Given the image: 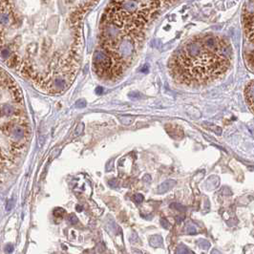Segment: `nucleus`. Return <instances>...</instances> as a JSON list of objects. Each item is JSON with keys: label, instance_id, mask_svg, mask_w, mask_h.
<instances>
[{"label": "nucleus", "instance_id": "obj_1", "mask_svg": "<svg viewBox=\"0 0 254 254\" xmlns=\"http://www.w3.org/2000/svg\"><path fill=\"white\" fill-rule=\"evenodd\" d=\"M231 49L223 39L207 35L194 38L174 53L169 62L172 77L179 83L200 85L215 80L229 67Z\"/></svg>", "mask_w": 254, "mask_h": 254}, {"label": "nucleus", "instance_id": "obj_2", "mask_svg": "<svg viewBox=\"0 0 254 254\" xmlns=\"http://www.w3.org/2000/svg\"><path fill=\"white\" fill-rule=\"evenodd\" d=\"M176 185V181H174V180H166L164 181L162 184H161L160 185H159L158 187V193L159 194H163L165 192H167L169 191V190L173 187V186H175Z\"/></svg>", "mask_w": 254, "mask_h": 254}, {"label": "nucleus", "instance_id": "obj_3", "mask_svg": "<svg viewBox=\"0 0 254 254\" xmlns=\"http://www.w3.org/2000/svg\"><path fill=\"white\" fill-rule=\"evenodd\" d=\"M1 113H2V118H11L14 115L15 109L14 106L11 103H2L1 106Z\"/></svg>", "mask_w": 254, "mask_h": 254}, {"label": "nucleus", "instance_id": "obj_4", "mask_svg": "<svg viewBox=\"0 0 254 254\" xmlns=\"http://www.w3.org/2000/svg\"><path fill=\"white\" fill-rule=\"evenodd\" d=\"M149 243L150 245H152L153 248H162V243H163V240H162V237L161 235H153L150 237V240H149Z\"/></svg>", "mask_w": 254, "mask_h": 254}, {"label": "nucleus", "instance_id": "obj_5", "mask_svg": "<svg viewBox=\"0 0 254 254\" xmlns=\"http://www.w3.org/2000/svg\"><path fill=\"white\" fill-rule=\"evenodd\" d=\"M135 118L133 117H121L120 118V121L122 124L124 125H130L133 123Z\"/></svg>", "mask_w": 254, "mask_h": 254}, {"label": "nucleus", "instance_id": "obj_6", "mask_svg": "<svg viewBox=\"0 0 254 254\" xmlns=\"http://www.w3.org/2000/svg\"><path fill=\"white\" fill-rule=\"evenodd\" d=\"M53 214H54V217H57V218H62L63 215L65 214V210L63 209V208H55L54 211H53Z\"/></svg>", "mask_w": 254, "mask_h": 254}, {"label": "nucleus", "instance_id": "obj_7", "mask_svg": "<svg viewBox=\"0 0 254 254\" xmlns=\"http://www.w3.org/2000/svg\"><path fill=\"white\" fill-rule=\"evenodd\" d=\"M176 253H192L191 250H189L185 245H180L179 247L176 249Z\"/></svg>", "mask_w": 254, "mask_h": 254}, {"label": "nucleus", "instance_id": "obj_8", "mask_svg": "<svg viewBox=\"0 0 254 254\" xmlns=\"http://www.w3.org/2000/svg\"><path fill=\"white\" fill-rule=\"evenodd\" d=\"M1 57H2V59H7L11 57V51L10 49L8 48H3L1 50Z\"/></svg>", "mask_w": 254, "mask_h": 254}, {"label": "nucleus", "instance_id": "obj_9", "mask_svg": "<svg viewBox=\"0 0 254 254\" xmlns=\"http://www.w3.org/2000/svg\"><path fill=\"white\" fill-rule=\"evenodd\" d=\"M134 201L136 202L137 204H140L141 202H144V195L142 194H140V193H138V194H135L134 195Z\"/></svg>", "mask_w": 254, "mask_h": 254}, {"label": "nucleus", "instance_id": "obj_10", "mask_svg": "<svg viewBox=\"0 0 254 254\" xmlns=\"http://www.w3.org/2000/svg\"><path fill=\"white\" fill-rule=\"evenodd\" d=\"M114 162H115L114 159H111V160L106 163V166H105L106 171L110 172V171H112L114 169Z\"/></svg>", "mask_w": 254, "mask_h": 254}, {"label": "nucleus", "instance_id": "obj_11", "mask_svg": "<svg viewBox=\"0 0 254 254\" xmlns=\"http://www.w3.org/2000/svg\"><path fill=\"white\" fill-rule=\"evenodd\" d=\"M83 129H84V124L83 123H79L77 126L76 130H75V136H78V135H80L83 132Z\"/></svg>", "mask_w": 254, "mask_h": 254}, {"label": "nucleus", "instance_id": "obj_12", "mask_svg": "<svg viewBox=\"0 0 254 254\" xmlns=\"http://www.w3.org/2000/svg\"><path fill=\"white\" fill-rule=\"evenodd\" d=\"M129 97L131 98V99H142L144 98V96H142V95L140 94V93H139V92H131L130 94H129Z\"/></svg>", "mask_w": 254, "mask_h": 254}, {"label": "nucleus", "instance_id": "obj_13", "mask_svg": "<svg viewBox=\"0 0 254 254\" xmlns=\"http://www.w3.org/2000/svg\"><path fill=\"white\" fill-rule=\"evenodd\" d=\"M13 207H14V201H13V199H11L9 202L7 203V205H6V210H7V211H10V210H12Z\"/></svg>", "mask_w": 254, "mask_h": 254}, {"label": "nucleus", "instance_id": "obj_14", "mask_svg": "<svg viewBox=\"0 0 254 254\" xmlns=\"http://www.w3.org/2000/svg\"><path fill=\"white\" fill-rule=\"evenodd\" d=\"M86 106V101L84 99H79L76 102V107L77 108H83Z\"/></svg>", "mask_w": 254, "mask_h": 254}, {"label": "nucleus", "instance_id": "obj_15", "mask_svg": "<svg viewBox=\"0 0 254 254\" xmlns=\"http://www.w3.org/2000/svg\"><path fill=\"white\" fill-rule=\"evenodd\" d=\"M69 222L72 225H76V224L78 223V219L76 215H73L72 214V215H70V217H69Z\"/></svg>", "mask_w": 254, "mask_h": 254}, {"label": "nucleus", "instance_id": "obj_16", "mask_svg": "<svg viewBox=\"0 0 254 254\" xmlns=\"http://www.w3.org/2000/svg\"><path fill=\"white\" fill-rule=\"evenodd\" d=\"M161 224H162V226L164 228H170V224H169V222H167V220L164 219V218L161 219Z\"/></svg>", "mask_w": 254, "mask_h": 254}, {"label": "nucleus", "instance_id": "obj_17", "mask_svg": "<svg viewBox=\"0 0 254 254\" xmlns=\"http://www.w3.org/2000/svg\"><path fill=\"white\" fill-rule=\"evenodd\" d=\"M171 207H176L178 210H180V211H182V210H185V207L182 205H181V204H173L172 205H171Z\"/></svg>", "mask_w": 254, "mask_h": 254}, {"label": "nucleus", "instance_id": "obj_18", "mask_svg": "<svg viewBox=\"0 0 254 254\" xmlns=\"http://www.w3.org/2000/svg\"><path fill=\"white\" fill-rule=\"evenodd\" d=\"M6 248H6V251H7V252H9V253L13 252V245H8Z\"/></svg>", "mask_w": 254, "mask_h": 254}, {"label": "nucleus", "instance_id": "obj_19", "mask_svg": "<svg viewBox=\"0 0 254 254\" xmlns=\"http://www.w3.org/2000/svg\"><path fill=\"white\" fill-rule=\"evenodd\" d=\"M109 185L110 186H112V187H116L117 186V181H116V180H111V181H109Z\"/></svg>", "mask_w": 254, "mask_h": 254}, {"label": "nucleus", "instance_id": "obj_20", "mask_svg": "<svg viewBox=\"0 0 254 254\" xmlns=\"http://www.w3.org/2000/svg\"><path fill=\"white\" fill-rule=\"evenodd\" d=\"M144 181H146V182H149L151 181V177H150V175H144Z\"/></svg>", "mask_w": 254, "mask_h": 254}, {"label": "nucleus", "instance_id": "obj_21", "mask_svg": "<svg viewBox=\"0 0 254 254\" xmlns=\"http://www.w3.org/2000/svg\"><path fill=\"white\" fill-rule=\"evenodd\" d=\"M102 92H103L102 87H98V88L96 89V93H97L98 95H101V94H102Z\"/></svg>", "mask_w": 254, "mask_h": 254}, {"label": "nucleus", "instance_id": "obj_22", "mask_svg": "<svg viewBox=\"0 0 254 254\" xmlns=\"http://www.w3.org/2000/svg\"><path fill=\"white\" fill-rule=\"evenodd\" d=\"M184 219L182 217H180V216H178V217H176V222H177V224H180L181 223V221Z\"/></svg>", "mask_w": 254, "mask_h": 254}]
</instances>
